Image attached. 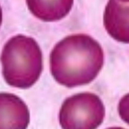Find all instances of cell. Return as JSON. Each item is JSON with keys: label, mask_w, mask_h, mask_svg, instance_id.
I'll use <instances>...</instances> for the list:
<instances>
[{"label": "cell", "mask_w": 129, "mask_h": 129, "mask_svg": "<svg viewBox=\"0 0 129 129\" xmlns=\"http://www.w3.org/2000/svg\"><path fill=\"white\" fill-rule=\"evenodd\" d=\"M104 63L101 45L87 34L69 36L57 43L50 56L52 76L67 87L88 84L100 73Z\"/></svg>", "instance_id": "1"}, {"label": "cell", "mask_w": 129, "mask_h": 129, "mask_svg": "<svg viewBox=\"0 0 129 129\" xmlns=\"http://www.w3.org/2000/svg\"><path fill=\"white\" fill-rule=\"evenodd\" d=\"M1 60L4 79L16 88L32 87L42 72V52L31 37L17 35L10 38L3 47Z\"/></svg>", "instance_id": "2"}, {"label": "cell", "mask_w": 129, "mask_h": 129, "mask_svg": "<svg viewBox=\"0 0 129 129\" xmlns=\"http://www.w3.org/2000/svg\"><path fill=\"white\" fill-rule=\"evenodd\" d=\"M105 114L101 99L93 93L83 92L65 100L59 120L63 129H96L103 122Z\"/></svg>", "instance_id": "3"}, {"label": "cell", "mask_w": 129, "mask_h": 129, "mask_svg": "<svg viewBox=\"0 0 129 129\" xmlns=\"http://www.w3.org/2000/svg\"><path fill=\"white\" fill-rule=\"evenodd\" d=\"M0 108V129H26L30 121L29 111L21 99L14 94L2 93Z\"/></svg>", "instance_id": "4"}, {"label": "cell", "mask_w": 129, "mask_h": 129, "mask_svg": "<svg viewBox=\"0 0 129 129\" xmlns=\"http://www.w3.org/2000/svg\"><path fill=\"white\" fill-rule=\"evenodd\" d=\"M26 2L35 17L51 22L64 18L71 11L74 0H26Z\"/></svg>", "instance_id": "5"}, {"label": "cell", "mask_w": 129, "mask_h": 129, "mask_svg": "<svg viewBox=\"0 0 129 129\" xmlns=\"http://www.w3.org/2000/svg\"><path fill=\"white\" fill-rule=\"evenodd\" d=\"M107 129H123L122 128H119V127H111V128H109Z\"/></svg>", "instance_id": "6"}]
</instances>
